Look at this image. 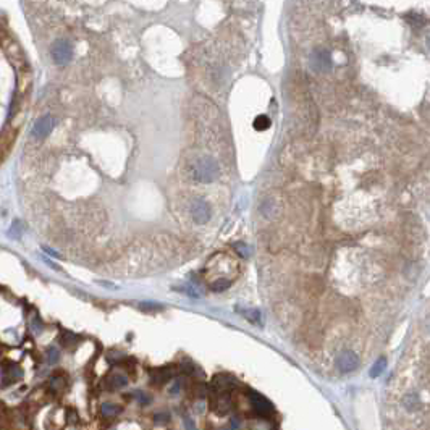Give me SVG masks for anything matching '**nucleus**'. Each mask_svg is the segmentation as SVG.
I'll use <instances>...</instances> for the list:
<instances>
[{
	"label": "nucleus",
	"mask_w": 430,
	"mask_h": 430,
	"mask_svg": "<svg viewBox=\"0 0 430 430\" xmlns=\"http://www.w3.org/2000/svg\"><path fill=\"white\" fill-rule=\"evenodd\" d=\"M218 175H220L218 163L212 157H207V155L199 157L193 163V167H191V178L199 183H210L217 180Z\"/></svg>",
	"instance_id": "1"
},
{
	"label": "nucleus",
	"mask_w": 430,
	"mask_h": 430,
	"mask_svg": "<svg viewBox=\"0 0 430 430\" xmlns=\"http://www.w3.org/2000/svg\"><path fill=\"white\" fill-rule=\"evenodd\" d=\"M248 396L251 400V405H253L254 413L259 416V418H270V416L275 413L274 405L264 395L254 392V390H251V392L248 393Z\"/></svg>",
	"instance_id": "2"
},
{
	"label": "nucleus",
	"mask_w": 430,
	"mask_h": 430,
	"mask_svg": "<svg viewBox=\"0 0 430 430\" xmlns=\"http://www.w3.org/2000/svg\"><path fill=\"white\" fill-rule=\"evenodd\" d=\"M238 382L235 377L228 374H217L210 382V392L212 395H230L231 390H235Z\"/></svg>",
	"instance_id": "3"
},
{
	"label": "nucleus",
	"mask_w": 430,
	"mask_h": 430,
	"mask_svg": "<svg viewBox=\"0 0 430 430\" xmlns=\"http://www.w3.org/2000/svg\"><path fill=\"white\" fill-rule=\"evenodd\" d=\"M73 55V47L68 39H57L52 44V60L57 65H65L71 60Z\"/></svg>",
	"instance_id": "4"
},
{
	"label": "nucleus",
	"mask_w": 430,
	"mask_h": 430,
	"mask_svg": "<svg viewBox=\"0 0 430 430\" xmlns=\"http://www.w3.org/2000/svg\"><path fill=\"white\" fill-rule=\"evenodd\" d=\"M358 366H359V358L354 351H351V349H345V351H341L336 356V367H338V370L343 374L353 372V370L358 369Z\"/></svg>",
	"instance_id": "5"
},
{
	"label": "nucleus",
	"mask_w": 430,
	"mask_h": 430,
	"mask_svg": "<svg viewBox=\"0 0 430 430\" xmlns=\"http://www.w3.org/2000/svg\"><path fill=\"white\" fill-rule=\"evenodd\" d=\"M310 68L319 73H325L332 68V57L325 49H317L310 54Z\"/></svg>",
	"instance_id": "6"
},
{
	"label": "nucleus",
	"mask_w": 430,
	"mask_h": 430,
	"mask_svg": "<svg viewBox=\"0 0 430 430\" xmlns=\"http://www.w3.org/2000/svg\"><path fill=\"white\" fill-rule=\"evenodd\" d=\"M55 127V118L52 115H44L41 118H37L32 125L31 135L36 138V140H44L50 135V131Z\"/></svg>",
	"instance_id": "7"
},
{
	"label": "nucleus",
	"mask_w": 430,
	"mask_h": 430,
	"mask_svg": "<svg viewBox=\"0 0 430 430\" xmlns=\"http://www.w3.org/2000/svg\"><path fill=\"white\" fill-rule=\"evenodd\" d=\"M191 215H193L196 223H199V225L207 223L209 218H210L209 204L206 201H202V199H196L193 202V206H191Z\"/></svg>",
	"instance_id": "8"
},
{
	"label": "nucleus",
	"mask_w": 430,
	"mask_h": 430,
	"mask_svg": "<svg viewBox=\"0 0 430 430\" xmlns=\"http://www.w3.org/2000/svg\"><path fill=\"white\" fill-rule=\"evenodd\" d=\"M212 411L218 416H225L231 411V398L230 395H214Z\"/></svg>",
	"instance_id": "9"
},
{
	"label": "nucleus",
	"mask_w": 430,
	"mask_h": 430,
	"mask_svg": "<svg viewBox=\"0 0 430 430\" xmlns=\"http://www.w3.org/2000/svg\"><path fill=\"white\" fill-rule=\"evenodd\" d=\"M23 377V370L18 364H6L5 369H3V380H2V385H10V383H15L18 380H21Z\"/></svg>",
	"instance_id": "10"
},
{
	"label": "nucleus",
	"mask_w": 430,
	"mask_h": 430,
	"mask_svg": "<svg viewBox=\"0 0 430 430\" xmlns=\"http://www.w3.org/2000/svg\"><path fill=\"white\" fill-rule=\"evenodd\" d=\"M173 374H175L173 367H171V366H165V367L152 370L150 380H152V383H155V385H163V383H167L168 380L173 379Z\"/></svg>",
	"instance_id": "11"
},
{
	"label": "nucleus",
	"mask_w": 430,
	"mask_h": 430,
	"mask_svg": "<svg viewBox=\"0 0 430 430\" xmlns=\"http://www.w3.org/2000/svg\"><path fill=\"white\" fill-rule=\"evenodd\" d=\"M127 385H128V377L125 374L110 375V379H109V388L110 390H120V388H125Z\"/></svg>",
	"instance_id": "12"
},
{
	"label": "nucleus",
	"mask_w": 430,
	"mask_h": 430,
	"mask_svg": "<svg viewBox=\"0 0 430 430\" xmlns=\"http://www.w3.org/2000/svg\"><path fill=\"white\" fill-rule=\"evenodd\" d=\"M101 411H102V416H105V418H115L117 414L122 413V406H118L112 401H105V403H102Z\"/></svg>",
	"instance_id": "13"
},
{
	"label": "nucleus",
	"mask_w": 430,
	"mask_h": 430,
	"mask_svg": "<svg viewBox=\"0 0 430 430\" xmlns=\"http://www.w3.org/2000/svg\"><path fill=\"white\" fill-rule=\"evenodd\" d=\"M403 406H405L406 411H409V413L418 411V409H419V396L416 393L406 395V398L403 400Z\"/></svg>",
	"instance_id": "14"
},
{
	"label": "nucleus",
	"mask_w": 430,
	"mask_h": 430,
	"mask_svg": "<svg viewBox=\"0 0 430 430\" xmlns=\"http://www.w3.org/2000/svg\"><path fill=\"white\" fill-rule=\"evenodd\" d=\"M385 367H387V359H385V358L377 359V362L372 366V369H370V377H372V379H377V377H380V374H383Z\"/></svg>",
	"instance_id": "15"
},
{
	"label": "nucleus",
	"mask_w": 430,
	"mask_h": 430,
	"mask_svg": "<svg viewBox=\"0 0 430 430\" xmlns=\"http://www.w3.org/2000/svg\"><path fill=\"white\" fill-rule=\"evenodd\" d=\"M270 125H272V122H270V118L267 115H259L254 120V128L257 131H266L270 128Z\"/></svg>",
	"instance_id": "16"
},
{
	"label": "nucleus",
	"mask_w": 430,
	"mask_h": 430,
	"mask_svg": "<svg viewBox=\"0 0 430 430\" xmlns=\"http://www.w3.org/2000/svg\"><path fill=\"white\" fill-rule=\"evenodd\" d=\"M240 312L246 317L248 320H251V322H256V323H259L261 322V314H259V310H256V309H251V310H241L240 309Z\"/></svg>",
	"instance_id": "17"
},
{
	"label": "nucleus",
	"mask_w": 430,
	"mask_h": 430,
	"mask_svg": "<svg viewBox=\"0 0 430 430\" xmlns=\"http://www.w3.org/2000/svg\"><path fill=\"white\" fill-rule=\"evenodd\" d=\"M212 291H215V293H222V291H225L227 288H230V282L228 280H225V279H220V280H217L215 283H212Z\"/></svg>",
	"instance_id": "18"
},
{
	"label": "nucleus",
	"mask_w": 430,
	"mask_h": 430,
	"mask_svg": "<svg viewBox=\"0 0 430 430\" xmlns=\"http://www.w3.org/2000/svg\"><path fill=\"white\" fill-rule=\"evenodd\" d=\"M50 387L58 392V390H62L65 387V379H63V377H60V375H54V377H52V380H50Z\"/></svg>",
	"instance_id": "19"
},
{
	"label": "nucleus",
	"mask_w": 430,
	"mask_h": 430,
	"mask_svg": "<svg viewBox=\"0 0 430 430\" xmlns=\"http://www.w3.org/2000/svg\"><path fill=\"white\" fill-rule=\"evenodd\" d=\"M58 359H60V351H58L57 348H49V351H47V361H49L50 364H55Z\"/></svg>",
	"instance_id": "20"
},
{
	"label": "nucleus",
	"mask_w": 430,
	"mask_h": 430,
	"mask_svg": "<svg viewBox=\"0 0 430 430\" xmlns=\"http://www.w3.org/2000/svg\"><path fill=\"white\" fill-rule=\"evenodd\" d=\"M62 343L65 346H71V345H75V343H78V336L73 333H63Z\"/></svg>",
	"instance_id": "21"
},
{
	"label": "nucleus",
	"mask_w": 430,
	"mask_h": 430,
	"mask_svg": "<svg viewBox=\"0 0 430 430\" xmlns=\"http://www.w3.org/2000/svg\"><path fill=\"white\" fill-rule=\"evenodd\" d=\"M168 393H170L171 396H178V395L181 393V380H180V379H175L173 385H171L170 390H168Z\"/></svg>",
	"instance_id": "22"
},
{
	"label": "nucleus",
	"mask_w": 430,
	"mask_h": 430,
	"mask_svg": "<svg viewBox=\"0 0 430 430\" xmlns=\"http://www.w3.org/2000/svg\"><path fill=\"white\" fill-rule=\"evenodd\" d=\"M42 328H44V325H42L41 319H39V317H34V319H32V322H31V330H32L34 333H41Z\"/></svg>",
	"instance_id": "23"
},
{
	"label": "nucleus",
	"mask_w": 430,
	"mask_h": 430,
	"mask_svg": "<svg viewBox=\"0 0 430 430\" xmlns=\"http://www.w3.org/2000/svg\"><path fill=\"white\" fill-rule=\"evenodd\" d=\"M135 398H136L138 401H140L143 406L149 405V403H150V396H149V395H145L144 392H136V393H135Z\"/></svg>",
	"instance_id": "24"
},
{
	"label": "nucleus",
	"mask_w": 430,
	"mask_h": 430,
	"mask_svg": "<svg viewBox=\"0 0 430 430\" xmlns=\"http://www.w3.org/2000/svg\"><path fill=\"white\" fill-rule=\"evenodd\" d=\"M170 421V414L168 413H158L155 414V424H167Z\"/></svg>",
	"instance_id": "25"
},
{
	"label": "nucleus",
	"mask_w": 430,
	"mask_h": 430,
	"mask_svg": "<svg viewBox=\"0 0 430 430\" xmlns=\"http://www.w3.org/2000/svg\"><path fill=\"white\" fill-rule=\"evenodd\" d=\"M235 249H236L243 257H248V256H249V249L244 246L243 243H236V244H235Z\"/></svg>",
	"instance_id": "26"
},
{
	"label": "nucleus",
	"mask_w": 430,
	"mask_h": 430,
	"mask_svg": "<svg viewBox=\"0 0 430 430\" xmlns=\"http://www.w3.org/2000/svg\"><path fill=\"white\" fill-rule=\"evenodd\" d=\"M183 421H184V427H186V430H196V424H194V421L191 419L188 414H184Z\"/></svg>",
	"instance_id": "27"
},
{
	"label": "nucleus",
	"mask_w": 430,
	"mask_h": 430,
	"mask_svg": "<svg viewBox=\"0 0 430 430\" xmlns=\"http://www.w3.org/2000/svg\"><path fill=\"white\" fill-rule=\"evenodd\" d=\"M241 427V421L236 418V416H233V418L230 419V430H240Z\"/></svg>",
	"instance_id": "28"
},
{
	"label": "nucleus",
	"mask_w": 430,
	"mask_h": 430,
	"mask_svg": "<svg viewBox=\"0 0 430 430\" xmlns=\"http://www.w3.org/2000/svg\"><path fill=\"white\" fill-rule=\"evenodd\" d=\"M143 310H157V309H162L158 304H152V302H143L141 304Z\"/></svg>",
	"instance_id": "29"
},
{
	"label": "nucleus",
	"mask_w": 430,
	"mask_h": 430,
	"mask_svg": "<svg viewBox=\"0 0 430 430\" xmlns=\"http://www.w3.org/2000/svg\"><path fill=\"white\" fill-rule=\"evenodd\" d=\"M193 364H189V362H183L181 364V370L183 372H186V374H189V372H193Z\"/></svg>",
	"instance_id": "30"
},
{
	"label": "nucleus",
	"mask_w": 430,
	"mask_h": 430,
	"mask_svg": "<svg viewBox=\"0 0 430 430\" xmlns=\"http://www.w3.org/2000/svg\"><path fill=\"white\" fill-rule=\"evenodd\" d=\"M19 235H21V231H19V223L16 222V223H15V228L11 227V233H10V236H13V238H18Z\"/></svg>",
	"instance_id": "31"
}]
</instances>
